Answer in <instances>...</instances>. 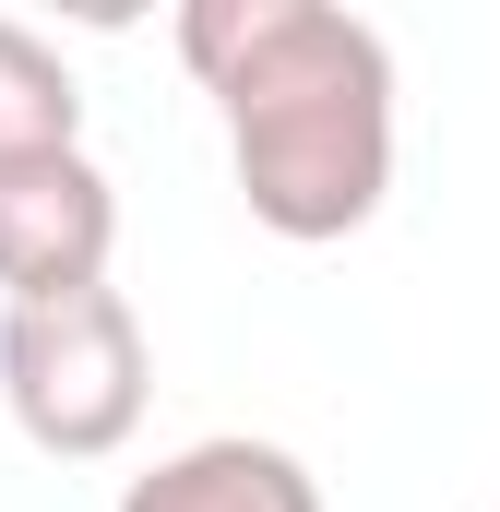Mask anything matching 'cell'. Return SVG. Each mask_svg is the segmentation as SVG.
Returning a JSON list of instances; mask_svg holds the SVG:
<instances>
[{"mask_svg": "<svg viewBox=\"0 0 500 512\" xmlns=\"http://www.w3.org/2000/svg\"><path fill=\"white\" fill-rule=\"evenodd\" d=\"M143 322H131L120 286H84V298H48V310H0V405L36 453L60 465H96L143 429Z\"/></svg>", "mask_w": 500, "mask_h": 512, "instance_id": "2", "label": "cell"}, {"mask_svg": "<svg viewBox=\"0 0 500 512\" xmlns=\"http://www.w3.org/2000/svg\"><path fill=\"white\" fill-rule=\"evenodd\" d=\"M84 143V96H72V60L0 12V167L12 155H72Z\"/></svg>", "mask_w": 500, "mask_h": 512, "instance_id": "5", "label": "cell"}, {"mask_svg": "<svg viewBox=\"0 0 500 512\" xmlns=\"http://www.w3.org/2000/svg\"><path fill=\"white\" fill-rule=\"evenodd\" d=\"M108 251H120V191L84 143L0 167V310H48V298L108 286Z\"/></svg>", "mask_w": 500, "mask_h": 512, "instance_id": "3", "label": "cell"}, {"mask_svg": "<svg viewBox=\"0 0 500 512\" xmlns=\"http://www.w3.org/2000/svg\"><path fill=\"white\" fill-rule=\"evenodd\" d=\"M120 512H322V477L286 453V441H250V429H215L167 465H143L120 489Z\"/></svg>", "mask_w": 500, "mask_h": 512, "instance_id": "4", "label": "cell"}, {"mask_svg": "<svg viewBox=\"0 0 500 512\" xmlns=\"http://www.w3.org/2000/svg\"><path fill=\"white\" fill-rule=\"evenodd\" d=\"M179 60L227 120L250 227L322 251L358 239L393 191V48L334 0H191Z\"/></svg>", "mask_w": 500, "mask_h": 512, "instance_id": "1", "label": "cell"}]
</instances>
